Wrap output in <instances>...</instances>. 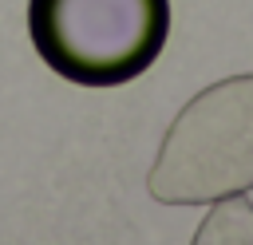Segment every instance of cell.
Masks as SVG:
<instances>
[{"label": "cell", "instance_id": "obj_1", "mask_svg": "<svg viewBox=\"0 0 253 245\" xmlns=\"http://www.w3.org/2000/svg\"><path fill=\"white\" fill-rule=\"evenodd\" d=\"M170 28V0H28L36 55L47 71L87 91H111L146 75L166 51Z\"/></svg>", "mask_w": 253, "mask_h": 245}, {"label": "cell", "instance_id": "obj_3", "mask_svg": "<svg viewBox=\"0 0 253 245\" xmlns=\"http://www.w3.org/2000/svg\"><path fill=\"white\" fill-rule=\"evenodd\" d=\"M190 245H253V202L245 194L210 202Z\"/></svg>", "mask_w": 253, "mask_h": 245}, {"label": "cell", "instance_id": "obj_2", "mask_svg": "<svg viewBox=\"0 0 253 245\" xmlns=\"http://www.w3.org/2000/svg\"><path fill=\"white\" fill-rule=\"evenodd\" d=\"M253 190V71L202 87L166 126L146 194L162 205H210Z\"/></svg>", "mask_w": 253, "mask_h": 245}]
</instances>
